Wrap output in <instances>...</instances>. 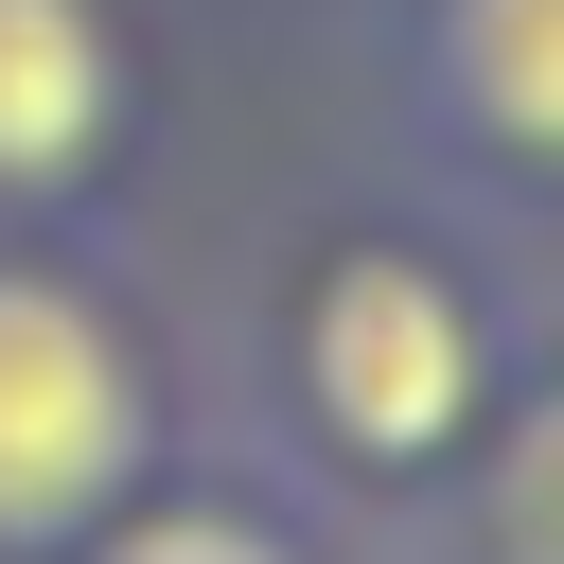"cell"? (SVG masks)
Here are the masks:
<instances>
[{"label":"cell","instance_id":"5b68a950","mask_svg":"<svg viewBox=\"0 0 564 564\" xmlns=\"http://www.w3.org/2000/svg\"><path fill=\"white\" fill-rule=\"evenodd\" d=\"M88 564H300L264 511H212V494H176V511H106L88 529Z\"/></svg>","mask_w":564,"mask_h":564},{"label":"cell","instance_id":"7a4b0ae2","mask_svg":"<svg viewBox=\"0 0 564 564\" xmlns=\"http://www.w3.org/2000/svg\"><path fill=\"white\" fill-rule=\"evenodd\" d=\"M300 388H317V423L352 458H441L476 423V300L441 264H405V247H352L317 282V317H300Z\"/></svg>","mask_w":564,"mask_h":564},{"label":"cell","instance_id":"8992f818","mask_svg":"<svg viewBox=\"0 0 564 564\" xmlns=\"http://www.w3.org/2000/svg\"><path fill=\"white\" fill-rule=\"evenodd\" d=\"M494 564H564V388L511 423V458H494Z\"/></svg>","mask_w":564,"mask_h":564},{"label":"cell","instance_id":"277c9868","mask_svg":"<svg viewBox=\"0 0 564 564\" xmlns=\"http://www.w3.org/2000/svg\"><path fill=\"white\" fill-rule=\"evenodd\" d=\"M441 88L476 141L564 159V0H441Z\"/></svg>","mask_w":564,"mask_h":564},{"label":"cell","instance_id":"3957f363","mask_svg":"<svg viewBox=\"0 0 564 564\" xmlns=\"http://www.w3.org/2000/svg\"><path fill=\"white\" fill-rule=\"evenodd\" d=\"M123 123V35L88 0H0V194H70Z\"/></svg>","mask_w":564,"mask_h":564},{"label":"cell","instance_id":"6da1fadb","mask_svg":"<svg viewBox=\"0 0 564 564\" xmlns=\"http://www.w3.org/2000/svg\"><path fill=\"white\" fill-rule=\"evenodd\" d=\"M141 352L88 282L0 264V564L18 546H88L141 494Z\"/></svg>","mask_w":564,"mask_h":564}]
</instances>
